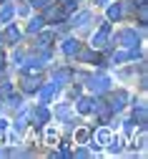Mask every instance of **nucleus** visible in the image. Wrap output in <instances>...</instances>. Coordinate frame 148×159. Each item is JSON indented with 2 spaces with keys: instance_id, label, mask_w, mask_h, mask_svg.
<instances>
[{
  "instance_id": "obj_1",
  "label": "nucleus",
  "mask_w": 148,
  "mask_h": 159,
  "mask_svg": "<svg viewBox=\"0 0 148 159\" xmlns=\"http://www.w3.org/2000/svg\"><path fill=\"white\" fill-rule=\"evenodd\" d=\"M95 139H98L100 144H108V142H111V131H105V129H103V131L95 134Z\"/></svg>"
},
{
  "instance_id": "obj_2",
  "label": "nucleus",
  "mask_w": 148,
  "mask_h": 159,
  "mask_svg": "<svg viewBox=\"0 0 148 159\" xmlns=\"http://www.w3.org/2000/svg\"><path fill=\"white\" fill-rule=\"evenodd\" d=\"M75 51H78V41H66V53L73 56Z\"/></svg>"
},
{
  "instance_id": "obj_3",
  "label": "nucleus",
  "mask_w": 148,
  "mask_h": 159,
  "mask_svg": "<svg viewBox=\"0 0 148 159\" xmlns=\"http://www.w3.org/2000/svg\"><path fill=\"white\" fill-rule=\"evenodd\" d=\"M40 25H43V18H33V20H30V33H35V30H40Z\"/></svg>"
},
{
  "instance_id": "obj_4",
  "label": "nucleus",
  "mask_w": 148,
  "mask_h": 159,
  "mask_svg": "<svg viewBox=\"0 0 148 159\" xmlns=\"http://www.w3.org/2000/svg\"><path fill=\"white\" fill-rule=\"evenodd\" d=\"M8 126V121H5V119H0V129H5Z\"/></svg>"
}]
</instances>
